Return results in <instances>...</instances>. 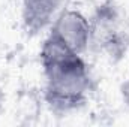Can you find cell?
<instances>
[{
	"label": "cell",
	"mask_w": 129,
	"mask_h": 127,
	"mask_svg": "<svg viewBox=\"0 0 129 127\" xmlns=\"http://www.w3.org/2000/svg\"><path fill=\"white\" fill-rule=\"evenodd\" d=\"M120 97H122V102L125 105V108L129 111V76L120 84Z\"/></svg>",
	"instance_id": "obj_5"
},
{
	"label": "cell",
	"mask_w": 129,
	"mask_h": 127,
	"mask_svg": "<svg viewBox=\"0 0 129 127\" xmlns=\"http://www.w3.org/2000/svg\"><path fill=\"white\" fill-rule=\"evenodd\" d=\"M62 9L63 0H20L23 26L32 34L48 30Z\"/></svg>",
	"instance_id": "obj_4"
},
{
	"label": "cell",
	"mask_w": 129,
	"mask_h": 127,
	"mask_svg": "<svg viewBox=\"0 0 129 127\" xmlns=\"http://www.w3.org/2000/svg\"><path fill=\"white\" fill-rule=\"evenodd\" d=\"M39 60L45 79L44 97L53 112L66 115L81 109L89 102L93 78L83 54L74 52L47 34Z\"/></svg>",
	"instance_id": "obj_1"
},
{
	"label": "cell",
	"mask_w": 129,
	"mask_h": 127,
	"mask_svg": "<svg viewBox=\"0 0 129 127\" xmlns=\"http://www.w3.org/2000/svg\"><path fill=\"white\" fill-rule=\"evenodd\" d=\"M92 23V46L105 57L120 58L129 51V18L116 0H102Z\"/></svg>",
	"instance_id": "obj_2"
},
{
	"label": "cell",
	"mask_w": 129,
	"mask_h": 127,
	"mask_svg": "<svg viewBox=\"0 0 129 127\" xmlns=\"http://www.w3.org/2000/svg\"><path fill=\"white\" fill-rule=\"evenodd\" d=\"M3 103H5V94H3V90L0 87V114H2V109H3Z\"/></svg>",
	"instance_id": "obj_6"
},
{
	"label": "cell",
	"mask_w": 129,
	"mask_h": 127,
	"mask_svg": "<svg viewBox=\"0 0 129 127\" xmlns=\"http://www.w3.org/2000/svg\"><path fill=\"white\" fill-rule=\"evenodd\" d=\"M48 34L74 52L86 55L92 46L90 17H87L80 9L63 8L50 26Z\"/></svg>",
	"instance_id": "obj_3"
}]
</instances>
